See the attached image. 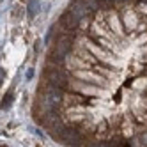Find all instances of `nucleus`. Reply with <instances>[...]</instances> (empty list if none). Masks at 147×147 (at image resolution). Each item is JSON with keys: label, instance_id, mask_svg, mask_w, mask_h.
<instances>
[{"label": "nucleus", "instance_id": "f257e3e1", "mask_svg": "<svg viewBox=\"0 0 147 147\" xmlns=\"http://www.w3.org/2000/svg\"><path fill=\"white\" fill-rule=\"evenodd\" d=\"M39 9H41V4H39V0H30L28 5H27V16L30 20H34L39 13Z\"/></svg>", "mask_w": 147, "mask_h": 147}, {"label": "nucleus", "instance_id": "f03ea898", "mask_svg": "<svg viewBox=\"0 0 147 147\" xmlns=\"http://www.w3.org/2000/svg\"><path fill=\"white\" fill-rule=\"evenodd\" d=\"M11 103H13V92H7L5 98H4V103L0 105V108H2V110H7L9 107H11Z\"/></svg>", "mask_w": 147, "mask_h": 147}, {"label": "nucleus", "instance_id": "7ed1b4c3", "mask_svg": "<svg viewBox=\"0 0 147 147\" xmlns=\"http://www.w3.org/2000/svg\"><path fill=\"white\" fill-rule=\"evenodd\" d=\"M25 76H27V80H30V78H32V76H34V71H32V69H28Z\"/></svg>", "mask_w": 147, "mask_h": 147}, {"label": "nucleus", "instance_id": "20e7f679", "mask_svg": "<svg viewBox=\"0 0 147 147\" xmlns=\"http://www.w3.org/2000/svg\"><path fill=\"white\" fill-rule=\"evenodd\" d=\"M113 2H117V4H128V2H131V0H113Z\"/></svg>", "mask_w": 147, "mask_h": 147}, {"label": "nucleus", "instance_id": "39448f33", "mask_svg": "<svg viewBox=\"0 0 147 147\" xmlns=\"http://www.w3.org/2000/svg\"><path fill=\"white\" fill-rule=\"evenodd\" d=\"M0 2H2V0H0Z\"/></svg>", "mask_w": 147, "mask_h": 147}]
</instances>
